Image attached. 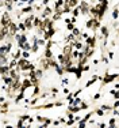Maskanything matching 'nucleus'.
I'll return each instance as SVG.
<instances>
[{
    "mask_svg": "<svg viewBox=\"0 0 119 128\" xmlns=\"http://www.w3.org/2000/svg\"><path fill=\"white\" fill-rule=\"evenodd\" d=\"M116 78H118V74H116V72H115V74H110L108 71H107L106 75H104V78L102 76L103 86H106V85H108V83H111V82H114Z\"/></svg>",
    "mask_w": 119,
    "mask_h": 128,
    "instance_id": "obj_1",
    "label": "nucleus"
},
{
    "mask_svg": "<svg viewBox=\"0 0 119 128\" xmlns=\"http://www.w3.org/2000/svg\"><path fill=\"white\" fill-rule=\"evenodd\" d=\"M89 3H87L85 0H81L79 1V10H80V14L81 15H88V11H89Z\"/></svg>",
    "mask_w": 119,
    "mask_h": 128,
    "instance_id": "obj_2",
    "label": "nucleus"
},
{
    "mask_svg": "<svg viewBox=\"0 0 119 128\" xmlns=\"http://www.w3.org/2000/svg\"><path fill=\"white\" fill-rule=\"evenodd\" d=\"M51 14H53V8H51V7H49V6H45V7L42 8V11H41V15H39V17L43 19V18L50 17Z\"/></svg>",
    "mask_w": 119,
    "mask_h": 128,
    "instance_id": "obj_3",
    "label": "nucleus"
},
{
    "mask_svg": "<svg viewBox=\"0 0 119 128\" xmlns=\"http://www.w3.org/2000/svg\"><path fill=\"white\" fill-rule=\"evenodd\" d=\"M85 45H88L89 48H96V35H89L85 38Z\"/></svg>",
    "mask_w": 119,
    "mask_h": 128,
    "instance_id": "obj_4",
    "label": "nucleus"
},
{
    "mask_svg": "<svg viewBox=\"0 0 119 128\" xmlns=\"http://www.w3.org/2000/svg\"><path fill=\"white\" fill-rule=\"evenodd\" d=\"M99 30H100V33H102L103 37L108 40V37H110V27H108L107 25H100Z\"/></svg>",
    "mask_w": 119,
    "mask_h": 128,
    "instance_id": "obj_5",
    "label": "nucleus"
},
{
    "mask_svg": "<svg viewBox=\"0 0 119 128\" xmlns=\"http://www.w3.org/2000/svg\"><path fill=\"white\" fill-rule=\"evenodd\" d=\"M8 34V27H4V26H0V41H4L5 35Z\"/></svg>",
    "mask_w": 119,
    "mask_h": 128,
    "instance_id": "obj_6",
    "label": "nucleus"
},
{
    "mask_svg": "<svg viewBox=\"0 0 119 128\" xmlns=\"http://www.w3.org/2000/svg\"><path fill=\"white\" fill-rule=\"evenodd\" d=\"M30 12H34L33 6H23L20 8V14H30Z\"/></svg>",
    "mask_w": 119,
    "mask_h": 128,
    "instance_id": "obj_7",
    "label": "nucleus"
},
{
    "mask_svg": "<svg viewBox=\"0 0 119 128\" xmlns=\"http://www.w3.org/2000/svg\"><path fill=\"white\" fill-rule=\"evenodd\" d=\"M79 1H80V0H68V6L70 8H74V7L79 6Z\"/></svg>",
    "mask_w": 119,
    "mask_h": 128,
    "instance_id": "obj_8",
    "label": "nucleus"
},
{
    "mask_svg": "<svg viewBox=\"0 0 119 128\" xmlns=\"http://www.w3.org/2000/svg\"><path fill=\"white\" fill-rule=\"evenodd\" d=\"M111 18L112 19H118V4H115V7H114V11H112V14H111Z\"/></svg>",
    "mask_w": 119,
    "mask_h": 128,
    "instance_id": "obj_9",
    "label": "nucleus"
},
{
    "mask_svg": "<svg viewBox=\"0 0 119 128\" xmlns=\"http://www.w3.org/2000/svg\"><path fill=\"white\" fill-rule=\"evenodd\" d=\"M20 49L22 51H30V49H31V44H30L29 41H26V42L20 47Z\"/></svg>",
    "mask_w": 119,
    "mask_h": 128,
    "instance_id": "obj_10",
    "label": "nucleus"
},
{
    "mask_svg": "<svg viewBox=\"0 0 119 128\" xmlns=\"http://www.w3.org/2000/svg\"><path fill=\"white\" fill-rule=\"evenodd\" d=\"M70 12H72V15H73L74 18L79 17V15H80V10H79V6H77V7H74V8H72V11H70Z\"/></svg>",
    "mask_w": 119,
    "mask_h": 128,
    "instance_id": "obj_11",
    "label": "nucleus"
},
{
    "mask_svg": "<svg viewBox=\"0 0 119 128\" xmlns=\"http://www.w3.org/2000/svg\"><path fill=\"white\" fill-rule=\"evenodd\" d=\"M18 30H19V31H22V33H25L26 30H27L23 22H19V23H18Z\"/></svg>",
    "mask_w": 119,
    "mask_h": 128,
    "instance_id": "obj_12",
    "label": "nucleus"
},
{
    "mask_svg": "<svg viewBox=\"0 0 119 128\" xmlns=\"http://www.w3.org/2000/svg\"><path fill=\"white\" fill-rule=\"evenodd\" d=\"M43 57H46V59H49V57H53V52H51V49H45Z\"/></svg>",
    "mask_w": 119,
    "mask_h": 128,
    "instance_id": "obj_13",
    "label": "nucleus"
},
{
    "mask_svg": "<svg viewBox=\"0 0 119 128\" xmlns=\"http://www.w3.org/2000/svg\"><path fill=\"white\" fill-rule=\"evenodd\" d=\"M73 40H74V35H73L72 33H70V34H69L68 37H65V42H66V44H70V42L73 41Z\"/></svg>",
    "mask_w": 119,
    "mask_h": 128,
    "instance_id": "obj_14",
    "label": "nucleus"
},
{
    "mask_svg": "<svg viewBox=\"0 0 119 128\" xmlns=\"http://www.w3.org/2000/svg\"><path fill=\"white\" fill-rule=\"evenodd\" d=\"M95 115H98V116H104V112H103V109L98 108V109L95 111Z\"/></svg>",
    "mask_w": 119,
    "mask_h": 128,
    "instance_id": "obj_15",
    "label": "nucleus"
},
{
    "mask_svg": "<svg viewBox=\"0 0 119 128\" xmlns=\"http://www.w3.org/2000/svg\"><path fill=\"white\" fill-rule=\"evenodd\" d=\"M110 127H111V128H115V127H116V119H111V120H110Z\"/></svg>",
    "mask_w": 119,
    "mask_h": 128,
    "instance_id": "obj_16",
    "label": "nucleus"
},
{
    "mask_svg": "<svg viewBox=\"0 0 119 128\" xmlns=\"http://www.w3.org/2000/svg\"><path fill=\"white\" fill-rule=\"evenodd\" d=\"M66 95H68V97H66V101H68L69 104H72V101H73V98H74V97H73V94H66Z\"/></svg>",
    "mask_w": 119,
    "mask_h": 128,
    "instance_id": "obj_17",
    "label": "nucleus"
},
{
    "mask_svg": "<svg viewBox=\"0 0 119 128\" xmlns=\"http://www.w3.org/2000/svg\"><path fill=\"white\" fill-rule=\"evenodd\" d=\"M100 109H103V111H111V106L110 105H102Z\"/></svg>",
    "mask_w": 119,
    "mask_h": 128,
    "instance_id": "obj_18",
    "label": "nucleus"
},
{
    "mask_svg": "<svg viewBox=\"0 0 119 128\" xmlns=\"http://www.w3.org/2000/svg\"><path fill=\"white\" fill-rule=\"evenodd\" d=\"M73 27H74V23H72V22H70V23H66V29L68 30H72Z\"/></svg>",
    "mask_w": 119,
    "mask_h": 128,
    "instance_id": "obj_19",
    "label": "nucleus"
},
{
    "mask_svg": "<svg viewBox=\"0 0 119 128\" xmlns=\"http://www.w3.org/2000/svg\"><path fill=\"white\" fill-rule=\"evenodd\" d=\"M100 97H102V94H100V93H96V94H95V95H94V101H96V99H99V98H100Z\"/></svg>",
    "mask_w": 119,
    "mask_h": 128,
    "instance_id": "obj_20",
    "label": "nucleus"
},
{
    "mask_svg": "<svg viewBox=\"0 0 119 128\" xmlns=\"http://www.w3.org/2000/svg\"><path fill=\"white\" fill-rule=\"evenodd\" d=\"M107 55H108L110 60H111V59H114V52H112V51H108V53H107Z\"/></svg>",
    "mask_w": 119,
    "mask_h": 128,
    "instance_id": "obj_21",
    "label": "nucleus"
},
{
    "mask_svg": "<svg viewBox=\"0 0 119 128\" xmlns=\"http://www.w3.org/2000/svg\"><path fill=\"white\" fill-rule=\"evenodd\" d=\"M49 1H50V0H42V3H41V4L45 7V6H49Z\"/></svg>",
    "mask_w": 119,
    "mask_h": 128,
    "instance_id": "obj_22",
    "label": "nucleus"
},
{
    "mask_svg": "<svg viewBox=\"0 0 119 128\" xmlns=\"http://www.w3.org/2000/svg\"><path fill=\"white\" fill-rule=\"evenodd\" d=\"M118 113H119L118 108H114V111H112V115H114V116H118Z\"/></svg>",
    "mask_w": 119,
    "mask_h": 128,
    "instance_id": "obj_23",
    "label": "nucleus"
},
{
    "mask_svg": "<svg viewBox=\"0 0 119 128\" xmlns=\"http://www.w3.org/2000/svg\"><path fill=\"white\" fill-rule=\"evenodd\" d=\"M62 93H64L65 95H66V94L69 93V89H68V87H64V90H62Z\"/></svg>",
    "mask_w": 119,
    "mask_h": 128,
    "instance_id": "obj_24",
    "label": "nucleus"
},
{
    "mask_svg": "<svg viewBox=\"0 0 119 128\" xmlns=\"http://www.w3.org/2000/svg\"><path fill=\"white\" fill-rule=\"evenodd\" d=\"M98 127H102V128H104V127H107V124H104V123H100V124H98Z\"/></svg>",
    "mask_w": 119,
    "mask_h": 128,
    "instance_id": "obj_25",
    "label": "nucleus"
},
{
    "mask_svg": "<svg viewBox=\"0 0 119 128\" xmlns=\"http://www.w3.org/2000/svg\"><path fill=\"white\" fill-rule=\"evenodd\" d=\"M111 45H112V47H115V45H116V38H115V40H112V41H111Z\"/></svg>",
    "mask_w": 119,
    "mask_h": 128,
    "instance_id": "obj_26",
    "label": "nucleus"
},
{
    "mask_svg": "<svg viewBox=\"0 0 119 128\" xmlns=\"http://www.w3.org/2000/svg\"><path fill=\"white\" fill-rule=\"evenodd\" d=\"M4 101H5L4 97H0V104H1V102H4Z\"/></svg>",
    "mask_w": 119,
    "mask_h": 128,
    "instance_id": "obj_27",
    "label": "nucleus"
},
{
    "mask_svg": "<svg viewBox=\"0 0 119 128\" xmlns=\"http://www.w3.org/2000/svg\"><path fill=\"white\" fill-rule=\"evenodd\" d=\"M0 44H1V41H0Z\"/></svg>",
    "mask_w": 119,
    "mask_h": 128,
    "instance_id": "obj_28",
    "label": "nucleus"
}]
</instances>
